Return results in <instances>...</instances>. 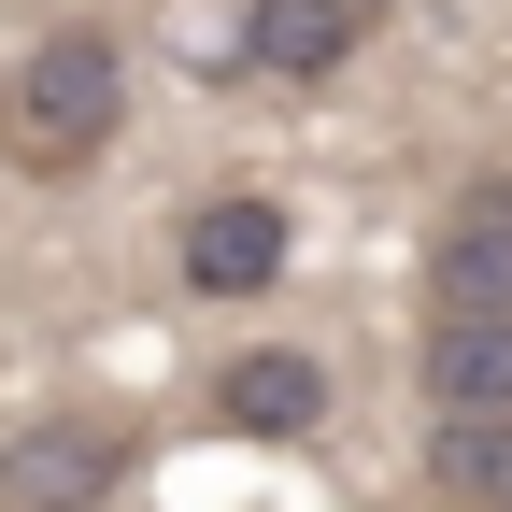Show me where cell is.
<instances>
[{"mask_svg":"<svg viewBox=\"0 0 512 512\" xmlns=\"http://www.w3.org/2000/svg\"><path fill=\"white\" fill-rule=\"evenodd\" d=\"M114 128H128V57L100 29H43L15 72H0V171L72 185V171L114 157Z\"/></svg>","mask_w":512,"mask_h":512,"instance_id":"6da1fadb","label":"cell"},{"mask_svg":"<svg viewBox=\"0 0 512 512\" xmlns=\"http://www.w3.org/2000/svg\"><path fill=\"white\" fill-rule=\"evenodd\" d=\"M143 470V427L128 413H29L0 441V512H100Z\"/></svg>","mask_w":512,"mask_h":512,"instance_id":"7a4b0ae2","label":"cell"},{"mask_svg":"<svg viewBox=\"0 0 512 512\" xmlns=\"http://www.w3.org/2000/svg\"><path fill=\"white\" fill-rule=\"evenodd\" d=\"M285 200L271 185H200V200H185V228H171V271L200 285V299H271L285 285Z\"/></svg>","mask_w":512,"mask_h":512,"instance_id":"3957f363","label":"cell"},{"mask_svg":"<svg viewBox=\"0 0 512 512\" xmlns=\"http://www.w3.org/2000/svg\"><path fill=\"white\" fill-rule=\"evenodd\" d=\"M427 313H512V157L441 200V228H427Z\"/></svg>","mask_w":512,"mask_h":512,"instance_id":"277c9868","label":"cell"},{"mask_svg":"<svg viewBox=\"0 0 512 512\" xmlns=\"http://www.w3.org/2000/svg\"><path fill=\"white\" fill-rule=\"evenodd\" d=\"M200 413L228 441H313V427H328V356H313V342H242Z\"/></svg>","mask_w":512,"mask_h":512,"instance_id":"5b68a950","label":"cell"},{"mask_svg":"<svg viewBox=\"0 0 512 512\" xmlns=\"http://www.w3.org/2000/svg\"><path fill=\"white\" fill-rule=\"evenodd\" d=\"M370 29H384V0H256L242 15V72L256 86H328Z\"/></svg>","mask_w":512,"mask_h":512,"instance_id":"8992f818","label":"cell"},{"mask_svg":"<svg viewBox=\"0 0 512 512\" xmlns=\"http://www.w3.org/2000/svg\"><path fill=\"white\" fill-rule=\"evenodd\" d=\"M413 384H427V413H512V313H427Z\"/></svg>","mask_w":512,"mask_h":512,"instance_id":"52a82bcc","label":"cell"},{"mask_svg":"<svg viewBox=\"0 0 512 512\" xmlns=\"http://www.w3.org/2000/svg\"><path fill=\"white\" fill-rule=\"evenodd\" d=\"M413 470H427V512H512V413H441Z\"/></svg>","mask_w":512,"mask_h":512,"instance_id":"ba28073f","label":"cell"}]
</instances>
